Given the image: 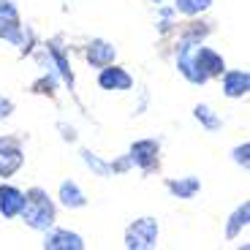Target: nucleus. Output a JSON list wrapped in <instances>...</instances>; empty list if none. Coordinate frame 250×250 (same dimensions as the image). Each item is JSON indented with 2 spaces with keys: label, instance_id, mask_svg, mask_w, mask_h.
<instances>
[{
  "label": "nucleus",
  "instance_id": "nucleus-1",
  "mask_svg": "<svg viewBox=\"0 0 250 250\" xmlns=\"http://www.w3.org/2000/svg\"><path fill=\"white\" fill-rule=\"evenodd\" d=\"M19 218L33 231H46L57 220V204L44 188H30V190H25V207H22Z\"/></svg>",
  "mask_w": 250,
  "mask_h": 250
},
{
  "label": "nucleus",
  "instance_id": "nucleus-2",
  "mask_svg": "<svg viewBox=\"0 0 250 250\" xmlns=\"http://www.w3.org/2000/svg\"><path fill=\"white\" fill-rule=\"evenodd\" d=\"M158 237H161L158 220L150 218V215H144V218H136L125 229V248L128 250H152L158 245Z\"/></svg>",
  "mask_w": 250,
  "mask_h": 250
},
{
  "label": "nucleus",
  "instance_id": "nucleus-3",
  "mask_svg": "<svg viewBox=\"0 0 250 250\" xmlns=\"http://www.w3.org/2000/svg\"><path fill=\"white\" fill-rule=\"evenodd\" d=\"M128 158L144 174H152L158 169V163H161V139H152V136L136 139L131 144V150H128Z\"/></svg>",
  "mask_w": 250,
  "mask_h": 250
},
{
  "label": "nucleus",
  "instance_id": "nucleus-4",
  "mask_svg": "<svg viewBox=\"0 0 250 250\" xmlns=\"http://www.w3.org/2000/svg\"><path fill=\"white\" fill-rule=\"evenodd\" d=\"M25 166V147L17 136H0V180L14 177Z\"/></svg>",
  "mask_w": 250,
  "mask_h": 250
},
{
  "label": "nucleus",
  "instance_id": "nucleus-5",
  "mask_svg": "<svg viewBox=\"0 0 250 250\" xmlns=\"http://www.w3.org/2000/svg\"><path fill=\"white\" fill-rule=\"evenodd\" d=\"M190 60H193L196 71H199L207 82H209V79H220V74L226 71L223 55H220V52H215L212 46L196 44L193 49H190Z\"/></svg>",
  "mask_w": 250,
  "mask_h": 250
},
{
  "label": "nucleus",
  "instance_id": "nucleus-6",
  "mask_svg": "<svg viewBox=\"0 0 250 250\" xmlns=\"http://www.w3.org/2000/svg\"><path fill=\"white\" fill-rule=\"evenodd\" d=\"M98 87L106 93H128L133 87V76L128 74V68L109 62V65L98 68Z\"/></svg>",
  "mask_w": 250,
  "mask_h": 250
},
{
  "label": "nucleus",
  "instance_id": "nucleus-7",
  "mask_svg": "<svg viewBox=\"0 0 250 250\" xmlns=\"http://www.w3.org/2000/svg\"><path fill=\"white\" fill-rule=\"evenodd\" d=\"M19 33H22V17L19 8L11 0H0V41L6 44H17Z\"/></svg>",
  "mask_w": 250,
  "mask_h": 250
},
{
  "label": "nucleus",
  "instance_id": "nucleus-8",
  "mask_svg": "<svg viewBox=\"0 0 250 250\" xmlns=\"http://www.w3.org/2000/svg\"><path fill=\"white\" fill-rule=\"evenodd\" d=\"M22 207H25V190L3 180L0 182V215L14 220V218H19Z\"/></svg>",
  "mask_w": 250,
  "mask_h": 250
},
{
  "label": "nucleus",
  "instance_id": "nucleus-9",
  "mask_svg": "<svg viewBox=\"0 0 250 250\" xmlns=\"http://www.w3.org/2000/svg\"><path fill=\"white\" fill-rule=\"evenodd\" d=\"M84 239L68 229H46L44 231V250H82Z\"/></svg>",
  "mask_w": 250,
  "mask_h": 250
},
{
  "label": "nucleus",
  "instance_id": "nucleus-10",
  "mask_svg": "<svg viewBox=\"0 0 250 250\" xmlns=\"http://www.w3.org/2000/svg\"><path fill=\"white\" fill-rule=\"evenodd\" d=\"M114 57H117L114 44H109L104 38H93V41H87V46H84V60H87L90 68H104V65L114 62Z\"/></svg>",
  "mask_w": 250,
  "mask_h": 250
},
{
  "label": "nucleus",
  "instance_id": "nucleus-11",
  "mask_svg": "<svg viewBox=\"0 0 250 250\" xmlns=\"http://www.w3.org/2000/svg\"><path fill=\"white\" fill-rule=\"evenodd\" d=\"M46 57H49V65L57 71V76L68 84V90H74V71H71V60H68V55H65V49L60 46L57 38L46 44Z\"/></svg>",
  "mask_w": 250,
  "mask_h": 250
},
{
  "label": "nucleus",
  "instance_id": "nucleus-12",
  "mask_svg": "<svg viewBox=\"0 0 250 250\" xmlns=\"http://www.w3.org/2000/svg\"><path fill=\"white\" fill-rule=\"evenodd\" d=\"M223 95L226 98H245L250 93V74L245 68H226L223 74Z\"/></svg>",
  "mask_w": 250,
  "mask_h": 250
},
{
  "label": "nucleus",
  "instance_id": "nucleus-13",
  "mask_svg": "<svg viewBox=\"0 0 250 250\" xmlns=\"http://www.w3.org/2000/svg\"><path fill=\"white\" fill-rule=\"evenodd\" d=\"M166 190H169L174 199H182V201H190L201 193V180L193 174L188 177H177V180H166Z\"/></svg>",
  "mask_w": 250,
  "mask_h": 250
},
{
  "label": "nucleus",
  "instance_id": "nucleus-14",
  "mask_svg": "<svg viewBox=\"0 0 250 250\" xmlns=\"http://www.w3.org/2000/svg\"><path fill=\"white\" fill-rule=\"evenodd\" d=\"M57 199H60V204L65 207V209H82V207L87 204L84 190H82L74 180H62L60 182V193H57Z\"/></svg>",
  "mask_w": 250,
  "mask_h": 250
},
{
  "label": "nucleus",
  "instance_id": "nucleus-15",
  "mask_svg": "<svg viewBox=\"0 0 250 250\" xmlns=\"http://www.w3.org/2000/svg\"><path fill=\"white\" fill-rule=\"evenodd\" d=\"M209 30H212V27L207 25V22H190V25L182 30L180 41H177V49H193L196 44H201V41L209 36Z\"/></svg>",
  "mask_w": 250,
  "mask_h": 250
},
{
  "label": "nucleus",
  "instance_id": "nucleus-16",
  "mask_svg": "<svg viewBox=\"0 0 250 250\" xmlns=\"http://www.w3.org/2000/svg\"><path fill=\"white\" fill-rule=\"evenodd\" d=\"M248 223H250V204H248V201H242V204L231 212L229 223H226V239H237Z\"/></svg>",
  "mask_w": 250,
  "mask_h": 250
},
{
  "label": "nucleus",
  "instance_id": "nucleus-17",
  "mask_svg": "<svg viewBox=\"0 0 250 250\" xmlns=\"http://www.w3.org/2000/svg\"><path fill=\"white\" fill-rule=\"evenodd\" d=\"M82 161H84V166H87L95 177H112V161H104L101 155H95V152H90V150H82Z\"/></svg>",
  "mask_w": 250,
  "mask_h": 250
},
{
  "label": "nucleus",
  "instance_id": "nucleus-18",
  "mask_svg": "<svg viewBox=\"0 0 250 250\" xmlns=\"http://www.w3.org/2000/svg\"><path fill=\"white\" fill-rule=\"evenodd\" d=\"M193 117L199 120L201 128H204V131H209V133H212V131H220V125H223V120H220L218 114L212 112V109L207 106V104H199V106L193 109Z\"/></svg>",
  "mask_w": 250,
  "mask_h": 250
},
{
  "label": "nucleus",
  "instance_id": "nucleus-19",
  "mask_svg": "<svg viewBox=\"0 0 250 250\" xmlns=\"http://www.w3.org/2000/svg\"><path fill=\"white\" fill-rule=\"evenodd\" d=\"M212 0H174V11L182 17H199V14L209 11Z\"/></svg>",
  "mask_w": 250,
  "mask_h": 250
},
{
  "label": "nucleus",
  "instance_id": "nucleus-20",
  "mask_svg": "<svg viewBox=\"0 0 250 250\" xmlns=\"http://www.w3.org/2000/svg\"><path fill=\"white\" fill-rule=\"evenodd\" d=\"M57 82H60V76H57V71L49 65V68H46V74L41 76V79H36V82H33V93H41V95H55Z\"/></svg>",
  "mask_w": 250,
  "mask_h": 250
},
{
  "label": "nucleus",
  "instance_id": "nucleus-21",
  "mask_svg": "<svg viewBox=\"0 0 250 250\" xmlns=\"http://www.w3.org/2000/svg\"><path fill=\"white\" fill-rule=\"evenodd\" d=\"M14 46H19V55H30L33 46H36V33H33V27L22 25V33H19V38H17Z\"/></svg>",
  "mask_w": 250,
  "mask_h": 250
},
{
  "label": "nucleus",
  "instance_id": "nucleus-22",
  "mask_svg": "<svg viewBox=\"0 0 250 250\" xmlns=\"http://www.w3.org/2000/svg\"><path fill=\"white\" fill-rule=\"evenodd\" d=\"M174 6H163L161 3V22H158V30L161 33H169L174 27Z\"/></svg>",
  "mask_w": 250,
  "mask_h": 250
},
{
  "label": "nucleus",
  "instance_id": "nucleus-23",
  "mask_svg": "<svg viewBox=\"0 0 250 250\" xmlns=\"http://www.w3.org/2000/svg\"><path fill=\"white\" fill-rule=\"evenodd\" d=\"M234 163H239L242 169H248V163H250V144H239V147H234Z\"/></svg>",
  "mask_w": 250,
  "mask_h": 250
},
{
  "label": "nucleus",
  "instance_id": "nucleus-24",
  "mask_svg": "<svg viewBox=\"0 0 250 250\" xmlns=\"http://www.w3.org/2000/svg\"><path fill=\"white\" fill-rule=\"evenodd\" d=\"M131 169H133V163L128 155H120L112 161V174H125V171H131Z\"/></svg>",
  "mask_w": 250,
  "mask_h": 250
},
{
  "label": "nucleus",
  "instance_id": "nucleus-25",
  "mask_svg": "<svg viewBox=\"0 0 250 250\" xmlns=\"http://www.w3.org/2000/svg\"><path fill=\"white\" fill-rule=\"evenodd\" d=\"M57 131H60V136H62V142H68V144H76V128L74 125H65V123H57Z\"/></svg>",
  "mask_w": 250,
  "mask_h": 250
},
{
  "label": "nucleus",
  "instance_id": "nucleus-26",
  "mask_svg": "<svg viewBox=\"0 0 250 250\" xmlns=\"http://www.w3.org/2000/svg\"><path fill=\"white\" fill-rule=\"evenodd\" d=\"M14 114V101L6 98V95H0V120H8Z\"/></svg>",
  "mask_w": 250,
  "mask_h": 250
},
{
  "label": "nucleus",
  "instance_id": "nucleus-27",
  "mask_svg": "<svg viewBox=\"0 0 250 250\" xmlns=\"http://www.w3.org/2000/svg\"><path fill=\"white\" fill-rule=\"evenodd\" d=\"M150 3H155V6H161V3H163V0H150Z\"/></svg>",
  "mask_w": 250,
  "mask_h": 250
}]
</instances>
